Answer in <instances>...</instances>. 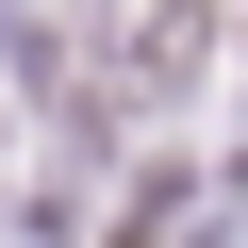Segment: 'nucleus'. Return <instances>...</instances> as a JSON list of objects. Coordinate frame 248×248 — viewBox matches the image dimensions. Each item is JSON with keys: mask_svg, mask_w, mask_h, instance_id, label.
Instances as JSON below:
<instances>
[{"mask_svg": "<svg viewBox=\"0 0 248 248\" xmlns=\"http://www.w3.org/2000/svg\"><path fill=\"white\" fill-rule=\"evenodd\" d=\"M149 17H166V33H199V17H215V0H149Z\"/></svg>", "mask_w": 248, "mask_h": 248, "instance_id": "f257e3e1", "label": "nucleus"}]
</instances>
